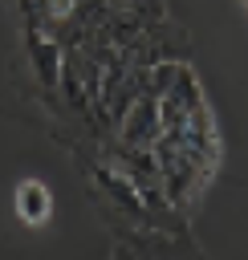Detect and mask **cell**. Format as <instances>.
<instances>
[{"mask_svg": "<svg viewBox=\"0 0 248 260\" xmlns=\"http://www.w3.org/2000/svg\"><path fill=\"white\" fill-rule=\"evenodd\" d=\"M16 211L28 219V223H41L49 215V191L41 183H20L16 187Z\"/></svg>", "mask_w": 248, "mask_h": 260, "instance_id": "1", "label": "cell"}]
</instances>
